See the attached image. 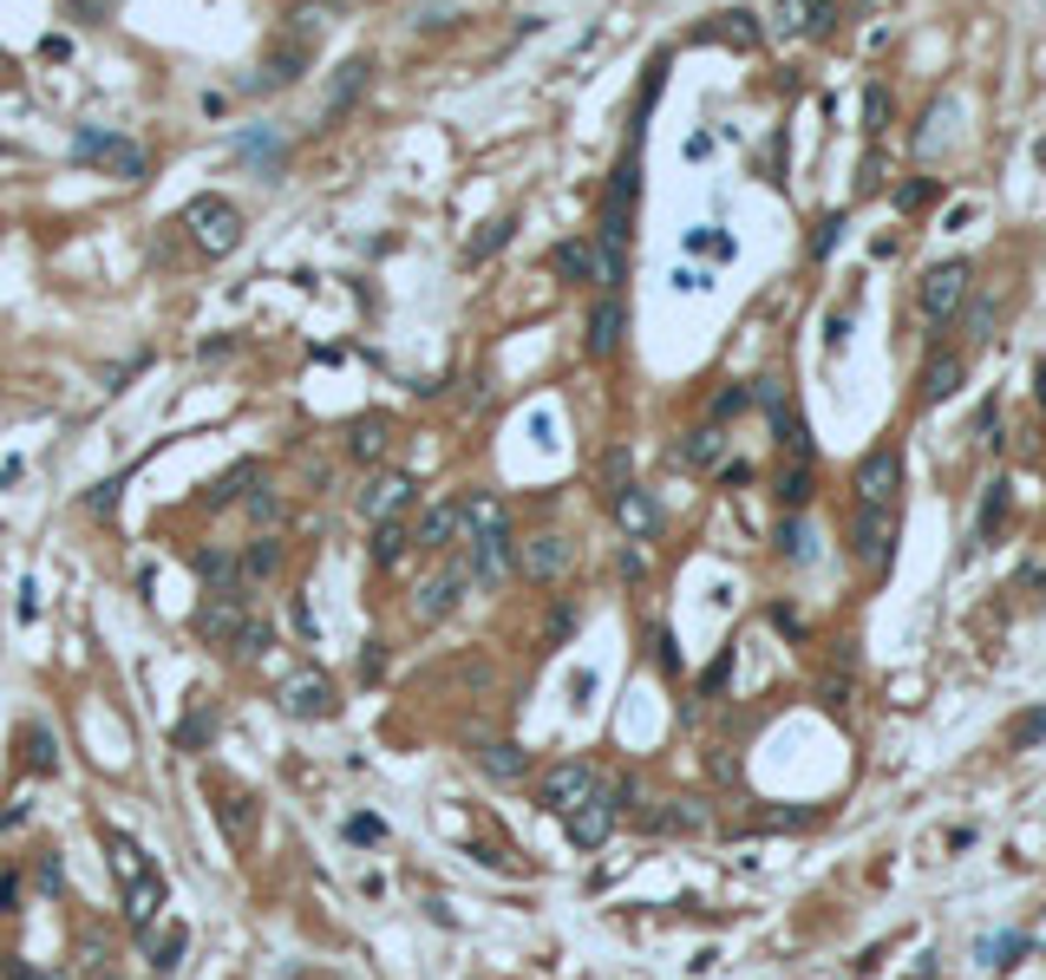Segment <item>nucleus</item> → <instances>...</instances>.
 <instances>
[{
    "label": "nucleus",
    "instance_id": "f257e3e1",
    "mask_svg": "<svg viewBox=\"0 0 1046 980\" xmlns=\"http://www.w3.org/2000/svg\"><path fill=\"white\" fill-rule=\"evenodd\" d=\"M465 550H472V575L478 582H504L510 569V523L497 497H465Z\"/></svg>",
    "mask_w": 1046,
    "mask_h": 980
},
{
    "label": "nucleus",
    "instance_id": "f03ea898",
    "mask_svg": "<svg viewBox=\"0 0 1046 980\" xmlns=\"http://www.w3.org/2000/svg\"><path fill=\"white\" fill-rule=\"evenodd\" d=\"M969 281L975 269L955 256V262H935L929 275H922V294H915V314H922V327H949L955 321V307L969 301Z\"/></svg>",
    "mask_w": 1046,
    "mask_h": 980
},
{
    "label": "nucleus",
    "instance_id": "7ed1b4c3",
    "mask_svg": "<svg viewBox=\"0 0 1046 980\" xmlns=\"http://www.w3.org/2000/svg\"><path fill=\"white\" fill-rule=\"evenodd\" d=\"M72 164H105V170L125 177V184L144 177V150L132 138H118V132H105V125H79V132H72Z\"/></svg>",
    "mask_w": 1046,
    "mask_h": 980
},
{
    "label": "nucleus",
    "instance_id": "20e7f679",
    "mask_svg": "<svg viewBox=\"0 0 1046 980\" xmlns=\"http://www.w3.org/2000/svg\"><path fill=\"white\" fill-rule=\"evenodd\" d=\"M184 229L204 242L209 256H229V249L242 242V210H236V204H222V197H197V204L184 210Z\"/></svg>",
    "mask_w": 1046,
    "mask_h": 980
},
{
    "label": "nucleus",
    "instance_id": "39448f33",
    "mask_svg": "<svg viewBox=\"0 0 1046 980\" xmlns=\"http://www.w3.org/2000/svg\"><path fill=\"white\" fill-rule=\"evenodd\" d=\"M850 536H857V556L870 562V575H883L897 562V503H863Z\"/></svg>",
    "mask_w": 1046,
    "mask_h": 980
},
{
    "label": "nucleus",
    "instance_id": "423d86ee",
    "mask_svg": "<svg viewBox=\"0 0 1046 980\" xmlns=\"http://www.w3.org/2000/svg\"><path fill=\"white\" fill-rule=\"evenodd\" d=\"M602 791V771L582 765V759H569V765H550L543 771V811H557V817H569L576 804H589Z\"/></svg>",
    "mask_w": 1046,
    "mask_h": 980
},
{
    "label": "nucleus",
    "instance_id": "0eeeda50",
    "mask_svg": "<svg viewBox=\"0 0 1046 980\" xmlns=\"http://www.w3.org/2000/svg\"><path fill=\"white\" fill-rule=\"evenodd\" d=\"M615 797H622V791H609V784H602V791H596L589 804H576V811L562 817V824H569V843H576V849H602V843H609V831L622 824V804H615Z\"/></svg>",
    "mask_w": 1046,
    "mask_h": 980
},
{
    "label": "nucleus",
    "instance_id": "6e6552de",
    "mask_svg": "<svg viewBox=\"0 0 1046 980\" xmlns=\"http://www.w3.org/2000/svg\"><path fill=\"white\" fill-rule=\"evenodd\" d=\"M857 497L863 503H897L903 497V451L877 445L870 458H857Z\"/></svg>",
    "mask_w": 1046,
    "mask_h": 980
},
{
    "label": "nucleus",
    "instance_id": "1a4fd4ad",
    "mask_svg": "<svg viewBox=\"0 0 1046 980\" xmlns=\"http://www.w3.org/2000/svg\"><path fill=\"white\" fill-rule=\"evenodd\" d=\"M472 582H478V575H472V562H452V569H438V575L418 588V602H413L418 622H445V615L465 602V588H472Z\"/></svg>",
    "mask_w": 1046,
    "mask_h": 980
},
{
    "label": "nucleus",
    "instance_id": "9d476101",
    "mask_svg": "<svg viewBox=\"0 0 1046 980\" xmlns=\"http://www.w3.org/2000/svg\"><path fill=\"white\" fill-rule=\"evenodd\" d=\"M825 27H831V0H778L771 7L778 40H805V33H825Z\"/></svg>",
    "mask_w": 1046,
    "mask_h": 980
},
{
    "label": "nucleus",
    "instance_id": "9b49d317",
    "mask_svg": "<svg viewBox=\"0 0 1046 980\" xmlns=\"http://www.w3.org/2000/svg\"><path fill=\"white\" fill-rule=\"evenodd\" d=\"M622 334H628L622 294H602V301H596V314H589V353H596V359H609V353L622 347Z\"/></svg>",
    "mask_w": 1046,
    "mask_h": 980
},
{
    "label": "nucleus",
    "instance_id": "f8f14e48",
    "mask_svg": "<svg viewBox=\"0 0 1046 980\" xmlns=\"http://www.w3.org/2000/svg\"><path fill=\"white\" fill-rule=\"evenodd\" d=\"M615 523H622L634 543H641V536H654V530H661V503H654V490H641V484L615 490Z\"/></svg>",
    "mask_w": 1046,
    "mask_h": 980
},
{
    "label": "nucleus",
    "instance_id": "ddd939ff",
    "mask_svg": "<svg viewBox=\"0 0 1046 980\" xmlns=\"http://www.w3.org/2000/svg\"><path fill=\"white\" fill-rule=\"evenodd\" d=\"M955 118H962V98H955V92H942V98H935V112H929V125L915 132V157H942V150L955 144Z\"/></svg>",
    "mask_w": 1046,
    "mask_h": 980
},
{
    "label": "nucleus",
    "instance_id": "4468645a",
    "mask_svg": "<svg viewBox=\"0 0 1046 980\" xmlns=\"http://www.w3.org/2000/svg\"><path fill=\"white\" fill-rule=\"evenodd\" d=\"M413 503V478H400V471H386V478H373V484L360 490V510L373 517V523H386V517H400Z\"/></svg>",
    "mask_w": 1046,
    "mask_h": 980
},
{
    "label": "nucleus",
    "instance_id": "2eb2a0df",
    "mask_svg": "<svg viewBox=\"0 0 1046 980\" xmlns=\"http://www.w3.org/2000/svg\"><path fill=\"white\" fill-rule=\"evenodd\" d=\"M281 712H288V719H328V712H334V687H328L321 674H301V680L281 694Z\"/></svg>",
    "mask_w": 1046,
    "mask_h": 980
},
{
    "label": "nucleus",
    "instance_id": "dca6fc26",
    "mask_svg": "<svg viewBox=\"0 0 1046 980\" xmlns=\"http://www.w3.org/2000/svg\"><path fill=\"white\" fill-rule=\"evenodd\" d=\"M366 79H373V60H366V53H353L348 66L334 72V85H328V105H321V118H341L353 98L366 92Z\"/></svg>",
    "mask_w": 1046,
    "mask_h": 980
},
{
    "label": "nucleus",
    "instance_id": "f3484780",
    "mask_svg": "<svg viewBox=\"0 0 1046 980\" xmlns=\"http://www.w3.org/2000/svg\"><path fill=\"white\" fill-rule=\"evenodd\" d=\"M418 543H425V550H452V543H465V503H438V510H425Z\"/></svg>",
    "mask_w": 1046,
    "mask_h": 980
},
{
    "label": "nucleus",
    "instance_id": "a211bd4d",
    "mask_svg": "<svg viewBox=\"0 0 1046 980\" xmlns=\"http://www.w3.org/2000/svg\"><path fill=\"white\" fill-rule=\"evenodd\" d=\"M209 797H216V824H229V843H249V831H256L249 797H242L236 784H209Z\"/></svg>",
    "mask_w": 1046,
    "mask_h": 980
},
{
    "label": "nucleus",
    "instance_id": "6ab92c4d",
    "mask_svg": "<svg viewBox=\"0 0 1046 980\" xmlns=\"http://www.w3.org/2000/svg\"><path fill=\"white\" fill-rule=\"evenodd\" d=\"M562 569H569V543H562V536L524 543V575H530V582H557Z\"/></svg>",
    "mask_w": 1046,
    "mask_h": 980
},
{
    "label": "nucleus",
    "instance_id": "aec40b11",
    "mask_svg": "<svg viewBox=\"0 0 1046 980\" xmlns=\"http://www.w3.org/2000/svg\"><path fill=\"white\" fill-rule=\"evenodd\" d=\"M648 831H713V811L694 804V797H674V804L648 811Z\"/></svg>",
    "mask_w": 1046,
    "mask_h": 980
},
{
    "label": "nucleus",
    "instance_id": "412c9836",
    "mask_svg": "<svg viewBox=\"0 0 1046 980\" xmlns=\"http://www.w3.org/2000/svg\"><path fill=\"white\" fill-rule=\"evenodd\" d=\"M955 393H962V359H955V353H935V359L922 366V399L942 406V399H955Z\"/></svg>",
    "mask_w": 1046,
    "mask_h": 980
},
{
    "label": "nucleus",
    "instance_id": "4be33fe9",
    "mask_svg": "<svg viewBox=\"0 0 1046 980\" xmlns=\"http://www.w3.org/2000/svg\"><path fill=\"white\" fill-rule=\"evenodd\" d=\"M550 269L562 281H596V242H562L557 256H550Z\"/></svg>",
    "mask_w": 1046,
    "mask_h": 980
},
{
    "label": "nucleus",
    "instance_id": "5701e85b",
    "mask_svg": "<svg viewBox=\"0 0 1046 980\" xmlns=\"http://www.w3.org/2000/svg\"><path fill=\"white\" fill-rule=\"evenodd\" d=\"M197 622H204L209 640H242V608H236V602H216V595H209Z\"/></svg>",
    "mask_w": 1046,
    "mask_h": 980
},
{
    "label": "nucleus",
    "instance_id": "b1692460",
    "mask_svg": "<svg viewBox=\"0 0 1046 980\" xmlns=\"http://www.w3.org/2000/svg\"><path fill=\"white\" fill-rule=\"evenodd\" d=\"M1001 517H1007V484L994 478V484L981 490V517H975V543H994L1001 536Z\"/></svg>",
    "mask_w": 1046,
    "mask_h": 980
},
{
    "label": "nucleus",
    "instance_id": "393cba45",
    "mask_svg": "<svg viewBox=\"0 0 1046 980\" xmlns=\"http://www.w3.org/2000/svg\"><path fill=\"white\" fill-rule=\"evenodd\" d=\"M276 569H281V543H269V536H256V543L242 550V582H249V588H256V582H269Z\"/></svg>",
    "mask_w": 1046,
    "mask_h": 980
},
{
    "label": "nucleus",
    "instance_id": "a878e982",
    "mask_svg": "<svg viewBox=\"0 0 1046 980\" xmlns=\"http://www.w3.org/2000/svg\"><path fill=\"white\" fill-rule=\"evenodd\" d=\"M478 765H485L490 778H504V784H510V778H524V771H530V752H524V746H485V752H478Z\"/></svg>",
    "mask_w": 1046,
    "mask_h": 980
},
{
    "label": "nucleus",
    "instance_id": "bb28decb",
    "mask_svg": "<svg viewBox=\"0 0 1046 980\" xmlns=\"http://www.w3.org/2000/svg\"><path fill=\"white\" fill-rule=\"evenodd\" d=\"M236 150H242V157H256V164H262L269 177H276V164H281V157H288V150H281V138H276V132H236Z\"/></svg>",
    "mask_w": 1046,
    "mask_h": 980
},
{
    "label": "nucleus",
    "instance_id": "cd10ccee",
    "mask_svg": "<svg viewBox=\"0 0 1046 980\" xmlns=\"http://www.w3.org/2000/svg\"><path fill=\"white\" fill-rule=\"evenodd\" d=\"M778 497H785V510H805V503H811V458H791V465H785Z\"/></svg>",
    "mask_w": 1046,
    "mask_h": 980
},
{
    "label": "nucleus",
    "instance_id": "c85d7f7f",
    "mask_svg": "<svg viewBox=\"0 0 1046 980\" xmlns=\"http://www.w3.org/2000/svg\"><path fill=\"white\" fill-rule=\"evenodd\" d=\"M184 941H190V928H184V921H170V935H151V968H157V974H170V968L184 961Z\"/></svg>",
    "mask_w": 1046,
    "mask_h": 980
},
{
    "label": "nucleus",
    "instance_id": "c756f323",
    "mask_svg": "<svg viewBox=\"0 0 1046 980\" xmlns=\"http://www.w3.org/2000/svg\"><path fill=\"white\" fill-rule=\"evenodd\" d=\"M778 543H785V562H811L818 556V530H811L805 517H791V523L778 530Z\"/></svg>",
    "mask_w": 1046,
    "mask_h": 980
},
{
    "label": "nucleus",
    "instance_id": "7c9ffc66",
    "mask_svg": "<svg viewBox=\"0 0 1046 980\" xmlns=\"http://www.w3.org/2000/svg\"><path fill=\"white\" fill-rule=\"evenodd\" d=\"M406 543H413V536H406V523H400V517H386V523L373 530V562H400V556H406Z\"/></svg>",
    "mask_w": 1046,
    "mask_h": 980
},
{
    "label": "nucleus",
    "instance_id": "2f4dec72",
    "mask_svg": "<svg viewBox=\"0 0 1046 980\" xmlns=\"http://www.w3.org/2000/svg\"><path fill=\"white\" fill-rule=\"evenodd\" d=\"M719 458H726V431H719V425H700L694 445H687V465L706 471V465H719Z\"/></svg>",
    "mask_w": 1046,
    "mask_h": 980
},
{
    "label": "nucleus",
    "instance_id": "473e14b6",
    "mask_svg": "<svg viewBox=\"0 0 1046 980\" xmlns=\"http://www.w3.org/2000/svg\"><path fill=\"white\" fill-rule=\"evenodd\" d=\"M348 445H353V458H380L386 451V419H360Z\"/></svg>",
    "mask_w": 1046,
    "mask_h": 980
},
{
    "label": "nucleus",
    "instance_id": "72a5a7b5",
    "mask_svg": "<svg viewBox=\"0 0 1046 980\" xmlns=\"http://www.w3.org/2000/svg\"><path fill=\"white\" fill-rule=\"evenodd\" d=\"M510 242V216L504 222H485V236H472V249H465V262H485V256H497Z\"/></svg>",
    "mask_w": 1046,
    "mask_h": 980
},
{
    "label": "nucleus",
    "instance_id": "f704fd0d",
    "mask_svg": "<svg viewBox=\"0 0 1046 980\" xmlns=\"http://www.w3.org/2000/svg\"><path fill=\"white\" fill-rule=\"evenodd\" d=\"M713 33H719L726 46H753V40H759V27H753V13H726V20H719Z\"/></svg>",
    "mask_w": 1046,
    "mask_h": 980
},
{
    "label": "nucleus",
    "instance_id": "c9c22d12",
    "mask_svg": "<svg viewBox=\"0 0 1046 980\" xmlns=\"http://www.w3.org/2000/svg\"><path fill=\"white\" fill-rule=\"evenodd\" d=\"M883 118H890V92H883V85H870V92H863V132L877 138V132H883Z\"/></svg>",
    "mask_w": 1046,
    "mask_h": 980
},
{
    "label": "nucleus",
    "instance_id": "e433bc0d",
    "mask_svg": "<svg viewBox=\"0 0 1046 980\" xmlns=\"http://www.w3.org/2000/svg\"><path fill=\"white\" fill-rule=\"evenodd\" d=\"M242 484H256V465H236L222 484L209 490V503H236V497H242Z\"/></svg>",
    "mask_w": 1046,
    "mask_h": 980
},
{
    "label": "nucleus",
    "instance_id": "4c0bfd02",
    "mask_svg": "<svg viewBox=\"0 0 1046 980\" xmlns=\"http://www.w3.org/2000/svg\"><path fill=\"white\" fill-rule=\"evenodd\" d=\"M687 249H694V256H719V262H733V236H706V229H694V236H687Z\"/></svg>",
    "mask_w": 1046,
    "mask_h": 980
},
{
    "label": "nucleus",
    "instance_id": "58836bf2",
    "mask_svg": "<svg viewBox=\"0 0 1046 980\" xmlns=\"http://www.w3.org/2000/svg\"><path fill=\"white\" fill-rule=\"evenodd\" d=\"M1021 948H1027V935H994V941H987V961H994V968H1014Z\"/></svg>",
    "mask_w": 1046,
    "mask_h": 980
},
{
    "label": "nucleus",
    "instance_id": "ea45409f",
    "mask_svg": "<svg viewBox=\"0 0 1046 980\" xmlns=\"http://www.w3.org/2000/svg\"><path fill=\"white\" fill-rule=\"evenodd\" d=\"M27 746H33V752H27V765H33V771H53V739H46L40 726L27 732Z\"/></svg>",
    "mask_w": 1046,
    "mask_h": 980
},
{
    "label": "nucleus",
    "instance_id": "a19ab883",
    "mask_svg": "<svg viewBox=\"0 0 1046 980\" xmlns=\"http://www.w3.org/2000/svg\"><path fill=\"white\" fill-rule=\"evenodd\" d=\"M348 837L353 843H386V824H380V817H348Z\"/></svg>",
    "mask_w": 1046,
    "mask_h": 980
},
{
    "label": "nucleus",
    "instance_id": "79ce46f5",
    "mask_svg": "<svg viewBox=\"0 0 1046 980\" xmlns=\"http://www.w3.org/2000/svg\"><path fill=\"white\" fill-rule=\"evenodd\" d=\"M726 674H733V654H719V660H713V667H706V680H700V687H706V700H713V694H719V687H726Z\"/></svg>",
    "mask_w": 1046,
    "mask_h": 980
},
{
    "label": "nucleus",
    "instance_id": "37998d69",
    "mask_svg": "<svg viewBox=\"0 0 1046 980\" xmlns=\"http://www.w3.org/2000/svg\"><path fill=\"white\" fill-rule=\"evenodd\" d=\"M837 229H843V216H831V222L818 229V242H811V256H818V262H825V256L837 249Z\"/></svg>",
    "mask_w": 1046,
    "mask_h": 980
},
{
    "label": "nucleus",
    "instance_id": "c03bdc74",
    "mask_svg": "<svg viewBox=\"0 0 1046 980\" xmlns=\"http://www.w3.org/2000/svg\"><path fill=\"white\" fill-rule=\"evenodd\" d=\"M1021 739H1046V712H1034V719L1021 726Z\"/></svg>",
    "mask_w": 1046,
    "mask_h": 980
}]
</instances>
